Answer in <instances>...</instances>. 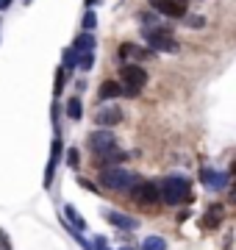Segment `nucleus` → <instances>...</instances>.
Wrapping results in <instances>:
<instances>
[{"label": "nucleus", "instance_id": "nucleus-2", "mask_svg": "<svg viewBox=\"0 0 236 250\" xmlns=\"http://www.w3.org/2000/svg\"><path fill=\"white\" fill-rule=\"evenodd\" d=\"M139 181L137 172H128L122 167H106L100 172V187L106 189H119V192H131V187Z\"/></svg>", "mask_w": 236, "mask_h": 250}, {"label": "nucleus", "instance_id": "nucleus-23", "mask_svg": "<svg viewBox=\"0 0 236 250\" xmlns=\"http://www.w3.org/2000/svg\"><path fill=\"white\" fill-rule=\"evenodd\" d=\"M92 64H95V56H92V53H81L78 67H81V70H92Z\"/></svg>", "mask_w": 236, "mask_h": 250}, {"label": "nucleus", "instance_id": "nucleus-15", "mask_svg": "<svg viewBox=\"0 0 236 250\" xmlns=\"http://www.w3.org/2000/svg\"><path fill=\"white\" fill-rule=\"evenodd\" d=\"M125 159H128V153L114 150V147H111V150H106V153H100V156H98L100 164H111V167H114V164H119V161H125Z\"/></svg>", "mask_w": 236, "mask_h": 250}, {"label": "nucleus", "instance_id": "nucleus-13", "mask_svg": "<svg viewBox=\"0 0 236 250\" xmlns=\"http://www.w3.org/2000/svg\"><path fill=\"white\" fill-rule=\"evenodd\" d=\"M98 95H100V100H114V98H119V95H122V86H119L117 81H103Z\"/></svg>", "mask_w": 236, "mask_h": 250}, {"label": "nucleus", "instance_id": "nucleus-20", "mask_svg": "<svg viewBox=\"0 0 236 250\" xmlns=\"http://www.w3.org/2000/svg\"><path fill=\"white\" fill-rule=\"evenodd\" d=\"M64 81H67V67H59V70H56V86H53V95H56V98L64 92Z\"/></svg>", "mask_w": 236, "mask_h": 250}, {"label": "nucleus", "instance_id": "nucleus-27", "mask_svg": "<svg viewBox=\"0 0 236 250\" xmlns=\"http://www.w3.org/2000/svg\"><path fill=\"white\" fill-rule=\"evenodd\" d=\"M67 159H70V164L75 167V164H78V153H75V150H70V156H67Z\"/></svg>", "mask_w": 236, "mask_h": 250}, {"label": "nucleus", "instance_id": "nucleus-5", "mask_svg": "<svg viewBox=\"0 0 236 250\" xmlns=\"http://www.w3.org/2000/svg\"><path fill=\"white\" fill-rule=\"evenodd\" d=\"M150 6L158 14L173 20H183V14H186V0H150Z\"/></svg>", "mask_w": 236, "mask_h": 250}, {"label": "nucleus", "instance_id": "nucleus-29", "mask_svg": "<svg viewBox=\"0 0 236 250\" xmlns=\"http://www.w3.org/2000/svg\"><path fill=\"white\" fill-rule=\"evenodd\" d=\"M231 172H234V175H236V164H234V167H231Z\"/></svg>", "mask_w": 236, "mask_h": 250}, {"label": "nucleus", "instance_id": "nucleus-19", "mask_svg": "<svg viewBox=\"0 0 236 250\" xmlns=\"http://www.w3.org/2000/svg\"><path fill=\"white\" fill-rule=\"evenodd\" d=\"M142 250H167V242H164L161 236H147Z\"/></svg>", "mask_w": 236, "mask_h": 250}, {"label": "nucleus", "instance_id": "nucleus-9", "mask_svg": "<svg viewBox=\"0 0 236 250\" xmlns=\"http://www.w3.org/2000/svg\"><path fill=\"white\" fill-rule=\"evenodd\" d=\"M119 120H122V111H119L117 106L103 108V111H98V117H95V123H98L100 128H111V125H117Z\"/></svg>", "mask_w": 236, "mask_h": 250}, {"label": "nucleus", "instance_id": "nucleus-6", "mask_svg": "<svg viewBox=\"0 0 236 250\" xmlns=\"http://www.w3.org/2000/svg\"><path fill=\"white\" fill-rule=\"evenodd\" d=\"M89 147H92V153L95 156H100V153H106V150H111L114 147V134H111L109 128H98V131H92L89 134Z\"/></svg>", "mask_w": 236, "mask_h": 250}, {"label": "nucleus", "instance_id": "nucleus-11", "mask_svg": "<svg viewBox=\"0 0 236 250\" xmlns=\"http://www.w3.org/2000/svg\"><path fill=\"white\" fill-rule=\"evenodd\" d=\"M59 156H61V139H53V150H50V161H47V170H45V187L53 184V172H56V164H59Z\"/></svg>", "mask_w": 236, "mask_h": 250}, {"label": "nucleus", "instance_id": "nucleus-16", "mask_svg": "<svg viewBox=\"0 0 236 250\" xmlns=\"http://www.w3.org/2000/svg\"><path fill=\"white\" fill-rule=\"evenodd\" d=\"M64 217H67V223L73 225V228H78V231L86 228V223H83V217L78 214V208H75V206H64Z\"/></svg>", "mask_w": 236, "mask_h": 250}, {"label": "nucleus", "instance_id": "nucleus-7", "mask_svg": "<svg viewBox=\"0 0 236 250\" xmlns=\"http://www.w3.org/2000/svg\"><path fill=\"white\" fill-rule=\"evenodd\" d=\"M119 78H122V83H128V86L142 89L147 83V72L142 70L139 64H122V67H119Z\"/></svg>", "mask_w": 236, "mask_h": 250}, {"label": "nucleus", "instance_id": "nucleus-25", "mask_svg": "<svg viewBox=\"0 0 236 250\" xmlns=\"http://www.w3.org/2000/svg\"><path fill=\"white\" fill-rule=\"evenodd\" d=\"M0 250H11V242H9V233L0 231Z\"/></svg>", "mask_w": 236, "mask_h": 250}, {"label": "nucleus", "instance_id": "nucleus-14", "mask_svg": "<svg viewBox=\"0 0 236 250\" xmlns=\"http://www.w3.org/2000/svg\"><path fill=\"white\" fill-rule=\"evenodd\" d=\"M222 217H225V208H222L219 203L209 206V211H206V228H217Z\"/></svg>", "mask_w": 236, "mask_h": 250}, {"label": "nucleus", "instance_id": "nucleus-8", "mask_svg": "<svg viewBox=\"0 0 236 250\" xmlns=\"http://www.w3.org/2000/svg\"><path fill=\"white\" fill-rule=\"evenodd\" d=\"M119 59H125V62H150L153 50H145V47L134 45V42H125V45H119Z\"/></svg>", "mask_w": 236, "mask_h": 250}, {"label": "nucleus", "instance_id": "nucleus-30", "mask_svg": "<svg viewBox=\"0 0 236 250\" xmlns=\"http://www.w3.org/2000/svg\"><path fill=\"white\" fill-rule=\"evenodd\" d=\"M119 250H134V248H119Z\"/></svg>", "mask_w": 236, "mask_h": 250}, {"label": "nucleus", "instance_id": "nucleus-17", "mask_svg": "<svg viewBox=\"0 0 236 250\" xmlns=\"http://www.w3.org/2000/svg\"><path fill=\"white\" fill-rule=\"evenodd\" d=\"M73 47L78 50V53H92V50H95V36H92V34H81L78 39H75Z\"/></svg>", "mask_w": 236, "mask_h": 250}, {"label": "nucleus", "instance_id": "nucleus-10", "mask_svg": "<svg viewBox=\"0 0 236 250\" xmlns=\"http://www.w3.org/2000/svg\"><path fill=\"white\" fill-rule=\"evenodd\" d=\"M106 220H109L111 225H117V228H125V231H134V228L139 225V220L122 214V211H106Z\"/></svg>", "mask_w": 236, "mask_h": 250}, {"label": "nucleus", "instance_id": "nucleus-12", "mask_svg": "<svg viewBox=\"0 0 236 250\" xmlns=\"http://www.w3.org/2000/svg\"><path fill=\"white\" fill-rule=\"evenodd\" d=\"M200 178H203V184L211 189H222L228 184V175L225 172H217V170H203L200 172Z\"/></svg>", "mask_w": 236, "mask_h": 250}, {"label": "nucleus", "instance_id": "nucleus-22", "mask_svg": "<svg viewBox=\"0 0 236 250\" xmlns=\"http://www.w3.org/2000/svg\"><path fill=\"white\" fill-rule=\"evenodd\" d=\"M181 22H186L189 28H203V25H206V20L200 17V14H183Z\"/></svg>", "mask_w": 236, "mask_h": 250}, {"label": "nucleus", "instance_id": "nucleus-28", "mask_svg": "<svg viewBox=\"0 0 236 250\" xmlns=\"http://www.w3.org/2000/svg\"><path fill=\"white\" fill-rule=\"evenodd\" d=\"M95 3H98V0H86V6H95Z\"/></svg>", "mask_w": 236, "mask_h": 250}, {"label": "nucleus", "instance_id": "nucleus-1", "mask_svg": "<svg viewBox=\"0 0 236 250\" xmlns=\"http://www.w3.org/2000/svg\"><path fill=\"white\" fill-rule=\"evenodd\" d=\"M158 192H161V200L170 206H178V203H189L192 200V192H189V184L186 178H178V175H170L158 184Z\"/></svg>", "mask_w": 236, "mask_h": 250}, {"label": "nucleus", "instance_id": "nucleus-21", "mask_svg": "<svg viewBox=\"0 0 236 250\" xmlns=\"http://www.w3.org/2000/svg\"><path fill=\"white\" fill-rule=\"evenodd\" d=\"M78 62H81V53H78L75 47H70V50H64V67H67V70H73V67H75Z\"/></svg>", "mask_w": 236, "mask_h": 250}, {"label": "nucleus", "instance_id": "nucleus-3", "mask_svg": "<svg viewBox=\"0 0 236 250\" xmlns=\"http://www.w3.org/2000/svg\"><path fill=\"white\" fill-rule=\"evenodd\" d=\"M145 39L153 53H175L178 50V42L173 39V31H164V28H145Z\"/></svg>", "mask_w": 236, "mask_h": 250}, {"label": "nucleus", "instance_id": "nucleus-24", "mask_svg": "<svg viewBox=\"0 0 236 250\" xmlns=\"http://www.w3.org/2000/svg\"><path fill=\"white\" fill-rule=\"evenodd\" d=\"M98 25V20H95V11H86V17H83V28L92 31V28Z\"/></svg>", "mask_w": 236, "mask_h": 250}, {"label": "nucleus", "instance_id": "nucleus-18", "mask_svg": "<svg viewBox=\"0 0 236 250\" xmlns=\"http://www.w3.org/2000/svg\"><path fill=\"white\" fill-rule=\"evenodd\" d=\"M83 108H81V98H70L67 100V117L70 120H81Z\"/></svg>", "mask_w": 236, "mask_h": 250}, {"label": "nucleus", "instance_id": "nucleus-26", "mask_svg": "<svg viewBox=\"0 0 236 250\" xmlns=\"http://www.w3.org/2000/svg\"><path fill=\"white\" fill-rule=\"evenodd\" d=\"M95 250H109V248H106V239H103V236H95Z\"/></svg>", "mask_w": 236, "mask_h": 250}, {"label": "nucleus", "instance_id": "nucleus-4", "mask_svg": "<svg viewBox=\"0 0 236 250\" xmlns=\"http://www.w3.org/2000/svg\"><path fill=\"white\" fill-rule=\"evenodd\" d=\"M131 197H134L137 203H142V206H156L158 200H161V192H158V184L139 178L137 184L131 187Z\"/></svg>", "mask_w": 236, "mask_h": 250}]
</instances>
